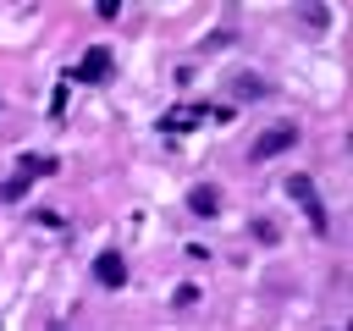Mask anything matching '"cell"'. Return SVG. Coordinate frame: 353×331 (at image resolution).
I'll list each match as a JSON object with an SVG mask.
<instances>
[{"mask_svg":"<svg viewBox=\"0 0 353 331\" xmlns=\"http://www.w3.org/2000/svg\"><path fill=\"white\" fill-rule=\"evenodd\" d=\"M77 77H83V83H105V77H110V50L94 44V50L77 61Z\"/></svg>","mask_w":353,"mask_h":331,"instance_id":"277c9868","label":"cell"},{"mask_svg":"<svg viewBox=\"0 0 353 331\" xmlns=\"http://www.w3.org/2000/svg\"><path fill=\"white\" fill-rule=\"evenodd\" d=\"M287 193L303 204V215H309V226H314V232H325V226H331V221H325V204H320V193H314V182H309L303 171H292V177H287Z\"/></svg>","mask_w":353,"mask_h":331,"instance_id":"7a4b0ae2","label":"cell"},{"mask_svg":"<svg viewBox=\"0 0 353 331\" xmlns=\"http://www.w3.org/2000/svg\"><path fill=\"white\" fill-rule=\"evenodd\" d=\"M232 94H237V99H265V94H270V83H265V77H254V72H237V77H232Z\"/></svg>","mask_w":353,"mask_h":331,"instance_id":"52a82bcc","label":"cell"},{"mask_svg":"<svg viewBox=\"0 0 353 331\" xmlns=\"http://www.w3.org/2000/svg\"><path fill=\"white\" fill-rule=\"evenodd\" d=\"M22 193H28V177H22V171H17V177H6V182H0V204H17V199H22Z\"/></svg>","mask_w":353,"mask_h":331,"instance_id":"ba28073f","label":"cell"},{"mask_svg":"<svg viewBox=\"0 0 353 331\" xmlns=\"http://www.w3.org/2000/svg\"><path fill=\"white\" fill-rule=\"evenodd\" d=\"M292 143H298V127H292V121H276L270 132H259V138L248 143V160H276V154L292 149Z\"/></svg>","mask_w":353,"mask_h":331,"instance_id":"6da1fadb","label":"cell"},{"mask_svg":"<svg viewBox=\"0 0 353 331\" xmlns=\"http://www.w3.org/2000/svg\"><path fill=\"white\" fill-rule=\"evenodd\" d=\"M94 281H99V287H110V292H116V287H127V259H121L116 248H105V254L94 259Z\"/></svg>","mask_w":353,"mask_h":331,"instance_id":"3957f363","label":"cell"},{"mask_svg":"<svg viewBox=\"0 0 353 331\" xmlns=\"http://www.w3.org/2000/svg\"><path fill=\"white\" fill-rule=\"evenodd\" d=\"M55 166H61L55 154H33V149H28L22 160H17V171H22L28 182H39V177H55Z\"/></svg>","mask_w":353,"mask_h":331,"instance_id":"5b68a950","label":"cell"},{"mask_svg":"<svg viewBox=\"0 0 353 331\" xmlns=\"http://www.w3.org/2000/svg\"><path fill=\"white\" fill-rule=\"evenodd\" d=\"M188 210H193V215H215V210H221V193H215L210 182H199V188H188Z\"/></svg>","mask_w":353,"mask_h":331,"instance_id":"8992f818","label":"cell"}]
</instances>
